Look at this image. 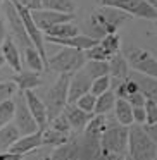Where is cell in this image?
Listing matches in <instances>:
<instances>
[{
    "mask_svg": "<svg viewBox=\"0 0 157 160\" xmlns=\"http://www.w3.org/2000/svg\"><path fill=\"white\" fill-rule=\"evenodd\" d=\"M5 36H7V26H5V16L2 12V5H0V45L5 40Z\"/></svg>",
    "mask_w": 157,
    "mask_h": 160,
    "instance_id": "obj_43",
    "label": "cell"
},
{
    "mask_svg": "<svg viewBox=\"0 0 157 160\" xmlns=\"http://www.w3.org/2000/svg\"><path fill=\"white\" fill-rule=\"evenodd\" d=\"M62 114L66 115L71 129L76 131V132H83L85 126L88 124V121H90L92 115H93V114H88V112L81 110V108L76 107L74 103H66V107L62 108Z\"/></svg>",
    "mask_w": 157,
    "mask_h": 160,
    "instance_id": "obj_15",
    "label": "cell"
},
{
    "mask_svg": "<svg viewBox=\"0 0 157 160\" xmlns=\"http://www.w3.org/2000/svg\"><path fill=\"white\" fill-rule=\"evenodd\" d=\"M24 95V100H26V105H28L31 115L35 117L36 124H38L40 129H45L49 126V117H47V108H45V103L40 97H36V93L33 90H28V91H23Z\"/></svg>",
    "mask_w": 157,
    "mask_h": 160,
    "instance_id": "obj_14",
    "label": "cell"
},
{
    "mask_svg": "<svg viewBox=\"0 0 157 160\" xmlns=\"http://www.w3.org/2000/svg\"><path fill=\"white\" fill-rule=\"evenodd\" d=\"M43 35L52 36V38H69V36L80 35V28L76 24H73L71 21H67V22H60V24H55L52 28H49Z\"/></svg>",
    "mask_w": 157,
    "mask_h": 160,
    "instance_id": "obj_24",
    "label": "cell"
},
{
    "mask_svg": "<svg viewBox=\"0 0 157 160\" xmlns=\"http://www.w3.org/2000/svg\"><path fill=\"white\" fill-rule=\"evenodd\" d=\"M2 48V57H4L5 64L11 67L12 71L19 72L23 69V62H21V52H19V47L11 36H5V40L0 45Z\"/></svg>",
    "mask_w": 157,
    "mask_h": 160,
    "instance_id": "obj_18",
    "label": "cell"
},
{
    "mask_svg": "<svg viewBox=\"0 0 157 160\" xmlns=\"http://www.w3.org/2000/svg\"><path fill=\"white\" fill-rule=\"evenodd\" d=\"M111 90V76L105 74V76H100V78H95L92 79V86H90V93H93L95 97L102 95L104 91Z\"/></svg>",
    "mask_w": 157,
    "mask_h": 160,
    "instance_id": "obj_33",
    "label": "cell"
},
{
    "mask_svg": "<svg viewBox=\"0 0 157 160\" xmlns=\"http://www.w3.org/2000/svg\"><path fill=\"white\" fill-rule=\"evenodd\" d=\"M12 121H14V126L18 128V131L23 134H31V132L38 131V124H36L35 117L31 115V112H29L28 105H26V100H24V95L19 91V97L18 100L14 102V117H12Z\"/></svg>",
    "mask_w": 157,
    "mask_h": 160,
    "instance_id": "obj_10",
    "label": "cell"
},
{
    "mask_svg": "<svg viewBox=\"0 0 157 160\" xmlns=\"http://www.w3.org/2000/svg\"><path fill=\"white\" fill-rule=\"evenodd\" d=\"M112 55H114V53H111L107 48H104L100 43H97V45H93V47L85 50V57H86L88 60H109Z\"/></svg>",
    "mask_w": 157,
    "mask_h": 160,
    "instance_id": "obj_31",
    "label": "cell"
},
{
    "mask_svg": "<svg viewBox=\"0 0 157 160\" xmlns=\"http://www.w3.org/2000/svg\"><path fill=\"white\" fill-rule=\"evenodd\" d=\"M154 24H155V33H157V19H155V21H154Z\"/></svg>",
    "mask_w": 157,
    "mask_h": 160,
    "instance_id": "obj_47",
    "label": "cell"
},
{
    "mask_svg": "<svg viewBox=\"0 0 157 160\" xmlns=\"http://www.w3.org/2000/svg\"><path fill=\"white\" fill-rule=\"evenodd\" d=\"M42 139L43 145H52V146H60L64 143H67L71 139V134H66V132L55 131L52 128H45L42 131Z\"/></svg>",
    "mask_w": 157,
    "mask_h": 160,
    "instance_id": "obj_29",
    "label": "cell"
},
{
    "mask_svg": "<svg viewBox=\"0 0 157 160\" xmlns=\"http://www.w3.org/2000/svg\"><path fill=\"white\" fill-rule=\"evenodd\" d=\"M2 4H4V0H0V5H2Z\"/></svg>",
    "mask_w": 157,
    "mask_h": 160,
    "instance_id": "obj_48",
    "label": "cell"
},
{
    "mask_svg": "<svg viewBox=\"0 0 157 160\" xmlns=\"http://www.w3.org/2000/svg\"><path fill=\"white\" fill-rule=\"evenodd\" d=\"M147 2H149V4L152 5L154 9H155V12H157V0H147Z\"/></svg>",
    "mask_w": 157,
    "mask_h": 160,
    "instance_id": "obj_45",
    "label": "cell"
},
{
    "mask_svg": "<svg viewBox=\"0 0 157 160\" xmlns=\"http://www.w3.org/2000/svg\"><path fill=\"white\" fill-rule=\"evenodd\" d=\"M100 148L104 152L124 153L128 150V126L123 124H111L107 122V128L100 134Z\"/></svg>",
    "mask_w": 157,
    "mask_h": 160,
    "instance_id": "obj_6",
    "label": "cell"
},
{
    "mask_svg": "<svg viewBox=\"0 0 157 160\" xmlns=\"http://www.w3.org/2000/svg\"><path fill=\"white\" fill-rule=\"evenodd\" d=\"M98 43H100L104 48H107L111 53H116L121 50V36L118 35V33H109V35L102 36L100 40H98Z\"/></svg>",
    "mask_w": 157,
    "mask_h": 160,
    "instance_id": "obj_32",
    "label": "cell"
},
{
    "mask_svg": "<svg viewBox=\"0 0 157 160\" xmlns=\"http://www.w3.org/2000/svg\"><path fill=\"white\" fill-rule=\"evenodd\" d=\"M31 12V19L36 24V28L42 33H45L49 28L60 22H67L71 19H74V14H66V12H57V11H49V9H36Z\"/></svg>",
    "mask_w": 157,
    "mask_h": 160,
    "instance_id": "obj_12",
    "label": "cell"
},
{
    "mask_svg": "<svg viewBox=\"0 0 157 160\" xmlns=\"http://www.w3.org/2000/svg\"><path fill=\"white\" fill-rule=\"evenodd\" d=\"M95 100H97V97H95L93 93H85V95H81L80 98H78L76 102H74V105L76 107H80L81 110H85V112H88V114H93V108H95Z\"/></svg>",
    "mask_w": 157,
    "mask_h": 160,
    "instance_id": "obj_35",
    "label": "cell"
},
{
    "mask_svg": "<svg viewBox=\"0 0 157 160\" xmlns=\"http://www.w3.org/2000/svg\"><path fill=\"white\" fill-rule=\"evenodd\" d=\"M116 103V95L112 90L104 91L102 95H98L97 100H95V108H93V114H109V112L114 108Z\"/></svg>",
    "mask_w": 157,
    "mask_h": 160,
    "instance_id": "obj_27",
    "label": "cell"
},
{
    "mask_svg": "<svg viewBox=\"0 0 157 160\" xmlns=\"http://www.w3.org/2000/svg\"><path fill=\"white\" fill-rule=\"evenodd\" d=\"M21 136V132L18 131V128L14 126V122H7L5 126L0 128V150H9L12 146V143L18 141V138Z\"/></svg>",
    "mask_w": 157,
    "mask_h": 160,
    "instance_id": "obj_25",
    "label": "cell"
},
{
    "mask_svg": "<svg viewBox=\"0 0 157 160\" xmlns=\"http://www.w3.org/2000/svg\"><path fill=\"white\" fill-rule=\"evenodd\" d=\"M107 117L105 114H93L92 119L88 121V124L85 126L83 132H86L88 136H93V138H100V134L104 132V129L107 128Z\"/></svg>",
    "mask_w": 157,
    "mask_h": 160,
    "instance_id": "obj_26",
    "label": "cell"
},
{
    "mask_svg": "<svg viewBox=\"0 0 157 160\" xmlns=\"http://www.w3.org/2000/svg\"><path fill=\"white\" fill-rule=\"evenodd\" d=\"M2 5H4L2 12H4L5 19H7V24H9V28H11V38L14 40L18 45H21L23 48L33 45L31 40H29V36H28V33H26L24 24H23L21 18H19L18 11H16L14 4H12L11 0H4Z\"/></svg>",
    "mask_w": 157,
    "mask_h": 160,
    "instance_id": "obj_9",
    "label": "cell"
},
{
    "mask_svg": "<svg viewBox=\"0 0 157 160\" xmlns=\"http://www.w3.org/2000/svg\"><path fill=\"white\" fill-rule=\"evenodd\" d=\"M126 155L129 160H152L157 157V145L150 139V136L140 124L131 126L128 129Z\"/></svg>",
    "mask_w": 157,
    "mask_h": 160,
    "instance_id": "obj_3",
    "label": "cell"
},
{
    "mask_svg": "<svg viewBox=\"0 0 157 160\" xmlns=\"http://www.w3.org/2000/svg\"><path fill=\"white\" fill-rule=\"evenodd\" d=\"M129 76H133L136 79L138 88H140V91L143 93V97L149 98V100H155L157 102V79L155 78L147 76V74L138 72V71L129 72Z\"/></svg>",
    "mask_w": 157,
    "mask_h": 160,
    "instance_id": "obj_19",
    "label": "cell"
},
{
    "mask_svg": "<svg viewBox=\"0 0 157 160\" xmlns=\"http://www.w3.org/2000/svg\"><path fill=\"white\" fill-rule=\"evenodd\" d=\"M42 131L43 129H38V131L31 132V134H23L18 138V141L12 143V146L9 150L14 153H21V155H26V153L33 152V150L43 146V139H42Z\"/></svg>",
    "mask_w": 157,
    "mask_h": 160,
    "instance_id": "obj_16",
    "label": "cell"
},
{
    "mask_svg": "<svg viewBox=\"0 0 157 160\" xmlns=\"http://www.w3.org/2000/svg\"><path fill=\"white\" fill-rule=\"evenodd\" d=\"M4 64H5V60H4V57H2V53H0V67H4Z\"/></svg>",
    "mask_w": 157,
    "mask_h": 160,
    "instance_id": "obj_46",
    "label": "cell"
},
{
    "mask_svg": "<svg viewBox=\"0 0 157 160\" xmlns=\"http://www.w3.org/2000/svg\"><path fill=\"white\" fill-rule=\"evenodd\" d=\"M69 76L71 74H59V78L55 79V83L52 84V88L49 90L45 100V108H47V117L54 119L55 115H59L62 112V108L67 103V88H69Z\"/></svg>",
    "mask_w": 157,
    "mask_h": 160,
    "instance_id": "obj_5",
    "label": "cell"
},
{
    "mask_svg": "<svg viewBox=\"0 0 157 160\" xmlns=\"http://www.w3.org/2000/svg\"><path fill=\"white\" fill-rule=\"evenodd\" d=\"M123 55L126 57L128 64L135 71L157 79V59L150 52H147L143 48H136V47H129Z\"/></svg>",
    "mask_w": 157,
    "mask_h": 160,
    "instance_id": "obj_8",
    "label": "cell"
},
{
    "mask_svg": "<svg viewBox=\"0 0 157 160\" xmlns=\"http://www.w3.org/2000/svg\"><path fill=\"white\" fill-rule=\"evenodd\" d=\"M19 5H23L28 11H36V9H42V0H14Z\"/></svg>",
    "mask_w": 157,
    "mask_h": 160,
    "instance_id": "obj_40",
    "label": "cell"
},
{
    "mask_svg": "<svg viewBox=\"0 0 157 160\" xmlns=\"http://www.w3.org/2000/svg\"><path fill=\"white\" fill-rule=\"evenodd\" d=\"M143 126H145V128H143V129H145V132L150 136V139L157 145V122H155V124H143Z\"/></svg>",
    "mask_w": 157,
    "mask_h": 160,
    "instance_id": "obj_44",
    "label": "cell"
},
{
    "mask_svg": "<svg viewBox=\"0 0 157 160\" xmlns=\"http://www.w3.org/2000/svg\"><path fill=\"white\" fill-rule=\"evenodd\" d=\"M107 62H109V76L116 78V79H124V78H128L129 64L121 52H116Z\"/></svg>",
    "mask_w": 157,
    "mask_h": 160,
    "instance_id": "obj_20",
    "label": "cell"
},
{
    "mask_svg": "<svg viewBox=\"0 0 157 160\" xmlns=\"http://www.w3.org/2000/svg\"><path fill=\"white\" fill-rule=\"evenodd\" d=\"M16 91H18V86L14 81H0V103L12 98Z\"/></svg>",
    "mask_w": 157,
    "mask_h": 160,
    "instance_id": "obj_37",
    "label": "cell"
},
{
    "mask_svg": "<svg viewBox=\"0 0 157 160\" xmlns=\"http://www.w3.org/2000/svg\"><path fill=\"white\" fill-rule=\"evenodd\" d=\"M133 122L140 126L145 124V108L143 107H133Z\"/></svg>",
    "mask_w": 157,
    "mask_h": 160,
    "instance_id": "obj_41",
    "label": "cell"
},
{
    "mask_svg": "<svg viewBox=\"0 0 157 160\" xmlns=\"http://www.w3.org/2000/svg\"><path fill=\"white\" fill-rule=\"evenodd\" d=\"M126 100L129 102V105H131V107H143V105H145V100H147V98L143 97L142 91H136V93L129 95Z\"/></svg>",
    "mask_w": 157,
    "mask_h": 160,
    "instance_id": "obj_39",
    "label": "cell"
},
{
    "mask_svg": "<svg viewBox=\"0 0 157 160\" xmlns=\"http://www.w3.org/2000/svg\"><path fill=\"white\" fill-rule=\"evenodd\" d=\"M92 86V78L81 67L80 71L69 76V88H67V103H74L81 95L88 93Z\"/></svg>",
    "mask_w": 157,
    "mask_h": 160,
    "instance_id": "obj_13",
    "label": "cell"
},
{
    "mask_svg": "<svg viewBox=\"0 0 157 160\" xmlns=\"http://www.w3.org/2000/svg\"><path fill=\"white\" fill-rule=\"evenodd\" d=\"M85 72L95 79V78H100V76H105L109 74V62L107 60H86L83 66Z\"/></svg>",
    "mask_w": 157,
    "mask_h": 160,
    "instance_id": "obj_30",
    "label": "cell"
},
{
    "mask_svg": "<svg viewBox=\"0 0 157 160\" xmlns=\"http://www.w3.org/2000/svg\"><path fill=\"white\" fill-rule=\"evenodd\" d=\"M85 62H86L85 50L64 47L55 55L47 59V69L54 71L57 74H73L76 71H80L85 66Z\"/></svg>",
    "mask_w": 157,
    "mask_h": 160,
    "instance_id": "obj_4",
    "label": "cell"
},
{
    "mask_svg": "<svg viewBox=\"0 0 157 160\" xmlns=\"http://www.w3.org/2000/svg\"><path fill=\"white\" fill-rule=\"evenodd\" d=\"M47 42L54 43V45H59V47H71V48H80V50H86L90 47L97 45L98 40L93 38L90 35H74L69 36V38H52V36H45Z\"/></svg>",
    "mask_w": 157,
    "mask_h": 160,
    "instance_id": "obj_17",
    "label": "cell"
},
{
    "mask_svg": "<svg viewBox=\"0 0 157 160\" xmlns=\"http://www.w3.org/2000/svg\"><path fill=\"white\" fill-rule=\"evenodd\" d=\"M100 138H93L83 132L81 136L71 138L67 143L57 146L49 160H100L102 148Z\"/></svg>",
    "mask_w": 157,
    "mask_h": 160,
    "instance_id": "obj_1",
    "label": "cell"
},
{
    "mask_svg": "<svg viewBox=\"0 0 157 160\" xmlns=\"http://www.w3.org/2000/svg\"><path fill=\"white\" fill-rule=\"evenodd\" d=\"M49 124H50V128L52 129H55V131H60V132H66V134H71V126H69V122H67V119H66V115L60 112L59 115H55L54 119H50L49 121Z\"/></svg>",
    "mask_w": 157,
    "mask_h": 160,
    "instance_id": "obj_36",
    "label": "cell"
},
{
    "mask_svg": "<svg viewBox=\"0 0 157 160\" xmlns=\"http://www.w3.org/2000/svg\"><path fill=\"white\" fill-rule=\"evenodd\" d=\"M152 160H157V157H155V158H152Z\"/></svg>",
    "mask_w": 157,
    "mask_h": 160,
    "instance_id": "obj_49",
    "label": "cell"
},
{
    "mask_svg": "<svg viewBox=\"0 0 157 160\" xmlns=\"http://www.w3.org/2000/svg\"><path fill=\"white\" fill-rule=\"evenodd\" d=\"M24 64L33 72H42L43 69H47V62L43 60V57L40 55V52L33 45L24 48Z\"/></svg>",
    "mask_w": 157,
    "mask_h": 160,
    "instance_id": "obj_23",
    "label": "cell"
},
{
    "mask_svg": "<svg viewBox=\"0 0 157 160\" xmlns=\"http://www.w3.org/2000/svg\"><path fill=\"white\" fill-rule=\"evenodd\" d=\"M0 160H24V155L14 153L11 150H4V152L0 153Z\"/></svg>",
    "mask_w": 157,
    "mask_h": 160,
    "instance_id": "obj_42",
    "label": "cell"
},
{
    "mask_svg": "<svg viewBox=\"0 0 157 160\" xmlns=\"http://www.w3.org/2000/svg\"><path fill=\"white\" fill-rule=\"evenodd\" d=\"M42 9L66 12V14H74V11H76V2L74 0H42Z\"/></svg>",
    "mask_w": 157,
    "mask_h": 160,
    "instance_id": "obj_28",
    "label": "cell"
},
{
    "mask_svg": "<svg viewBox=\"0 0 157 160\" xmlns=\"http://www.w3.org/2000/svg\"><path fill=\"white\" fill-rule=\"evenodd\" d=\"M11 2L14 4V7H16V11H18L19 18H21L23 24H24L26 33H28L29 40H31V43H33V47H35V48L38 50L40 55L43 57V60L47 62V50H45V42H43V33L40 31V29L36 28V24L33 22V19H31V12H29L28 9H24L23 5H19L18 2H14V0H11Z\"/></svg>",
    "mask_w": 157,
    "mask_h": 160,
    "instance_id": "obj_11",
    "label": "cell"
},
{
    "mask_svg": "<svg viewBox=\"0 0 157 160\" xmlns=\"http://www.w3.org/2000/svg\"><path fill=\"white\" fill-rule=\"evenodd\" d=\"M145 124H155L157 122V102L155 100H145Z\"/></svg>",
    "mask_w": 157,
    "mask_h": 160,
    "instance_id": "obj_38",
    "label": "cell"
},
{
    "mask_svg": "<svg viewBox=\"0 0 157 160\" xmlns=\"http://www.w3.org/2000/svg\"><path fill=\"white\" fill-rule=\"evenodd\" d=\"M129 19H131V16L119 9L100 5L90 16V31L93 33V38L100 40L102 36L109 35V33H118V29Z\"/></svg>",
    "mask_w": 157,
    "mask_h": 160,
    "instance_id": "obj_2",
    "label": "cell"
},
{
    "mask_svg": "<svg viewBox=\"0 0 157 160\" xmlns=\"http://www.w3.org/2000/svg\"><path fill=\"white\" fill-rule=\"evenodd\" d=\"M12 81L16 83V86H18V90L21 93L23 91H28V90H35V88H38L42 84V78L38 76V72H33V71H29V72L19 71Z\"/></svg>",
    "mask_w": 157,
    "mask_h": 160,
    "instance_id": "obj_21",
    "label": "cell"
},
{
    "mask_svg": "<svg viewBox=\"0 0 157 160\" xmlns=\"http://www.w3.org/2000/svg\"><path fill=\"white\" fill-rule=\"evenodd\" d=\"M100 5L114 7L129 14L131 18H142L147 21H155L157 12L147 0H97Z\"/></svg>",
    "mask_w": 157,
    "mask_h": 160,
    "instance_id": "obj_7",
    "label": "cell"
},
{
    "mask_svg": "<svg viewBox=\"0 0 157 160\" xmlns=\"http://www.w3.org/2000/svg\"><path fill=\"white\" fill-rule=\"evenodd\" d=\"M114 112H116V121L119 124H123V126L133 124V107L129 105L128 100H124V98H116Z\"/></svg>",
    "mask_w": 157,
    "mask_h": 160,
    "instance_id": "obj_22",
    "label": "cell"
},
{
    "mask_svg": "<svg viewBox=\"0 0 157 160\" xmlns=\"http://www.w3.org/2000/svg\"><path fill=\"white\" fill-rule=\"evenodd\" d=\"M12 117H14V100L9 98L0 103V128L11 122Z\"/></svg>",
    "mask_w": 157,
    "mask_h": 160,
    "instance_id": "obj_34",
    "label": "cell"
}]
</instances>
